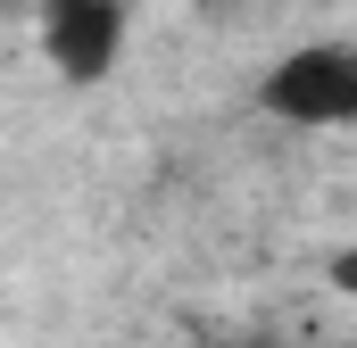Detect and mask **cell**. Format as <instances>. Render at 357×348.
I'll return each instance as SVG.
<instances>
[{
    "mask_svg": "<svg viewBox=\"0 0 357 348\" xmlns=\"http://www.w3.org/2000/svg\"><path fill=\"white\" fill-rule=\"evenodd\" d=\"M333 290H349V299H357V241L341 249V258H333Z\"/></svg>",
    "mask_w": 357,
    "mask_h": 348,
    "instance_id": "obj_3",
    "label": "cell"
},
{
    "mask_svg": "<svg viewBox=\"0 0 357 348\" xmlns=\"http://www.w3.org/2000/svg\"><path fill=\"white\" fill-rule=\"evenodd\" d=\"M274 125L291 133H357V42L349 33H316V42H291L282 58L258 67V91Z\"/></svg>",
    "mask_w": 357,
    "mask_h": 348,
    "instance_id": "obj_1",
    "label": "cell"
},
{
    "mask_svg": "<svg viewBox=\"0 0 357 348\" xmlns=\"http://www.w3.org/2000/svg\"><path fill=\"white\" fill-rule=\"evenodd\" d=\"M33 42L67 91H100L125 67L133 42V0H33Z\"/></svg>",
    "mask_w": 357,
    "mask_h": 348,
    "instance_id": "obj_2",
    "label": "cell"
}]
</instances>
